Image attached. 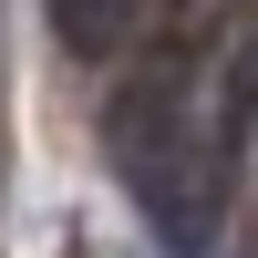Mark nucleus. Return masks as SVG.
Instances as JSON below:
<instances>
[{
  "mask_svg": "<svg viewBox=\"0 0 258 258\" xmlns=\"http://www.w3.org/2000/svg\"><path fill=\"white\" fill-rule=\"evenodd\" d=\"M52 31L73 62H114V41L135 31V0H52Z\"/></svg>",
  "mask_w": 258,
  "mask_h": 258,
  "instance_id": "2",
  "label": "nucleus"
},
{
  "mask_svg": "<svg viewBox=\"0 0 258 258\" xmlns=\"http://www.w3.org/2000/svg\"><path fill=\"white\" fill-rule=\"evenodd\" d=\"M103 135H114V165L135 186V207L155 217L165 258H207L217 248V217H227V165L197 135V73L186 62H145L114 93Z\"/></svg>",
  "mask_w": 258,
  "mask_h": 258,
  "instance_id": "1",
  "label": "nucleus"
}]
</instances>
